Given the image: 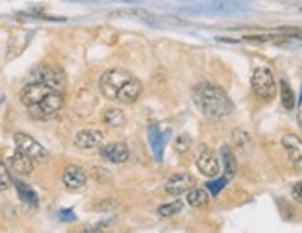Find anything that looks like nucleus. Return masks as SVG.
Here are the masks:
<instances>
[{
  "label": "nucleus",
  "mask_w": 302,
  "mask_h": 233,
  "mask_svg": "<svg viewBox=\"0 0 302 233\" xmlns=\"http://www.w3.org/2000/svg\"><path fill=\"white\" fill-rule=\"evenodd\" d=\"M61 107H63V94L61 91H56V89H52L50 93L47 96L43 98L41 102L38 106H33L28 109V113L33 116V119H39V121H47L50 116H54L58 111H60Z\"/></svg>",
  "instance_id": "39448f33"
},
{
  "label": "nucleus",
  "mask_w": 302,
  "mask_h": 233,
  "mask_svg": "<svg viewBox=\"0 0 302 233\" xmlns=\"http://www.w3.org/2000/svg\"><path fill=\"white\" fill-rule=\"evenodd\" d=\"M189 143H191L189 137H187V135H180L176 141H174V150H176L178 154H184V152L189 148Z\"/></svg>",
  "instance_id": "b1692460"
},
{
  "label": "nucleus",
  "mask_w": 302,
  "mask_h": 233,
  "mask_svg": "<svg viewBox=\"0 0 302 233\" xmlns=\"http://www.w3.org/2000/svg\"><path fill=\"white\" fill-rule=\"evenodd\" d=\"M13 185H15V189H17V192H19V198L24 202V204H28L30 207H38L39 205L38 195H35V191H33L28 183L17 180V182H13Z\"/></svg>",
  "instance_id": "f3484780"
},
{
  "label": "nucleus",
  "mask_w": 302,
  "mask_h": 233,
  "mask_svg": "<svg viewBox=\"0 0 302 233\" xmlns=\"http://www.w3.org/2000/svg\"><path fill=\"white\" fill-rule=\"evenodd\" d=\"M291 195H293V200L298 202V204H302V182H298V183L293 185Z\"/></svg>",
  "instance_id": "393cba45"
},
{
  "label": "nucleus",
  "mask_w": 302,
  "mask_h": 233,
  "mask_svg": "<svg viewBox=\"0 0 302 233\" xmlns=\"http://www.w3.org/2000/svg\"><path fill=\"white\" fill-rule=\"evenodd\" d=\"M182 209H184V204H182L180 200H174V202H169V204L159 205L158 213L162 215V217H174V215L182 213Z\"/></svg>",
  "instance_id": "4be33fe9"
},
{
  "label": "nucleus",
  "mask_w": 302,
  "mask_h": 233,
  "mask_svg": "<svg viewBox=\"0 0 302 233\" xmlns=\"http://www.w3.org/2000/svg\"><path fill=\"white\" fill-rule=\"evenodd\" d=\"M102 121H104V124H108V126L121 128V126H125L126 116L119 107H108V109H104V113H102Z\"/></svg>",
  "instance_id": "a211bd4d"
},
{
  "label": "nucleus",
  "mask_w": 302,
  "mask_h": 233,
  "mask_svg": "<svg viewBox=\"0 0 302 233\" xmlns=\"http://www.w3.org/2000/svg\"><path fill=\"white\" fill-rule=\"evenodd\" d=\"M143 94V84H141L139 80L134 78L132 76L121 89H119V93H117V98L121 104H134L139 100V96Z\"/></svg>",
  "instance_id": "4468645a"
},
{
  "label": "nucleus",
  "mask_w": 302,
  "mask_h": 233,
  "mask_svg": "<svg viewBox=\"0 0 302 233\" xmlns=\"http://www.w3.org/2000/svg\"><path fill=\"white\" fill-rule=\"evenodd\" d=\"M297 122H298V126H300V130H302V109H298V113H297Z\"/></svg>",
  "instance_id": "bb28decb"
},
{
  "label": "nucleus",
  "mask_w": 302,
  "mask_h": 233,
  "mask_svg": "<svg viewBox=\"0 0 302 233\" xmlns=\"http://www.w3.org/2000/svg\"><path fill=\"white\" fill-rule=\"evenodd\" d=\"M232 139L236 148L245 156H251L252 150H254V143H252V137L243 130H234L232 131Z\"/></svg>",
  "instance_id": "dca6fc26"
},
{
  "label": "nucleus",
  "mask_w": 302,
  "mask_h": 233,
  "mask_svg": "<svg viewBox=\"0 0 302 233\" xmlns=\"http://www.w3.org/2000/svg\"><path fill=\"white\" fill-rule=\"evenodd\" d=\"M191 98L199 111L209 121H221L234 111L232 98L228 96L223 87L214 82H200L191 91Z\"/></svg>",
  "instance_id": "f257e3e1"
},
{
  "label": "nucleus",
  "mask_w": 302,
  "mask_h": 233,
  "mask_svg": "<svg viewBox=\"0 0 302 233\" xmlns=\"http://www.w3.org/2000/svg\"><path fill=\"white\" fill-rule=\"evenodd\" d=\"M11 185H13V180H11L10 167L6 163H0V191H8Z\"/></svg>",
  "instance_id": "5701e85b"
},
{
  "label": "nucleus",
  "mask_w": 302,
  "mask_h": 233,
  "mask_svg": "<svg viewBox=\"0 0 302 233\" xmlns=\"http://www.w3.org/2000/svg\"><path fill=\"white\" fill-rule=\"evenodd\" d=\"M13 141H15V148L19 150V152H23L24 156L32 158L33 161H47L48 156H50L48 150L41 143H38L32 135H28V133L19 131V133L13 135Z\"/></svg>",
  "instance_id": "423d86ee"
},
{
  "label": "nucleus",
  "mask_w": 302,
  "mask_h": 233,
  "mask_svg": "<svg viewBox=\"0 0 302 233\" xmlns=\"http://www.w3.org/2000/svg\"><path fill=\"white\" fill-rule=\"evenodd\" d=\"M195 183H197L195 178L191 176V174L178 172V174H172V176L167 180V183H165V191H167L171 196H182V195H186L189 189H193Z\"/></svg>",
  "instance_id": "1a4fd4ad"
},
{
  "label": "nucleus",
  "mask_w": 302,
  "mask_h": 233,
  "mask_svg": "<svg viewBox=\"0 0 302 233\" xmlns=\"http://www.w3.org/2000/svg\"><path fill=\"white\" fill-rule=\"evenodd\" d=\"M50 91H52L50 87L39 84V82H28V84L21 89V102L26 106V109H30V107L38 106Z\"/></svg>",
  "instance_id": "0eeeda50"
},
{
  "label": "nucleus",
  "mask_w": 302,
  "mask_h": 233,
  "mask_svg": "<svg viewBox=\"0 0 302 233\" xmlns=\"http://www.w3.org/2000/svg\"><path fill=\"white\" fill-rule=\"evenodd\" d=\"M280 102H282V106L288 109V111H291V109H295V104H297V96H295V91L291 89V85L286 82V80H280Z\"/></svg>",
  "instance_id": "6ab92c4d"
},
{
  "label": "nucleus",
  "mask_w": 302,
  "mask_h": 233,
  "mask_svg": "<svg viewBox=\"0 0 302 233\" xmlns=\"http://www.w3.org/2000/svg\"><path fill=\"white\" fill-rule=\"evenodd\" d=\"M132 78V74L126 69H121V67H113V69L106 70L102 76H100V93L108 98V100H115L119 89Z\"/></svg>",
  "instance_id": "7ed1b4c3"
},
{
  "label": "nucleus",
  "mask_w": 302,
  "mask_h": 233,
  "mask_svg": "<svg viewBox=\"0 0 302 233\" xmlns=\"http://www.w3.org/2000/svg\"><path fill=\"white\" fill-rule=\"evenodd\" d=\"M100 156L112 163H125L130 158V150H128V145L125 143H108V145L100 146Z\"/></svg>",
  "instance_id": "ddd939ff"
},
{
  "label": "nucleus",
  "mask_w": 302,
  "mask_h": 233,
  "mask_svg": "<svg viewBox=\"0 0 302 233\" xmlns=\"http://www.w3.org/2000/svg\"><path fill=\"white\" fill-rule=\"evenodd\" d=\"M251 85L254 94L260 100H273L274 94H276V80H274L273 70L267 69V67H256L252 70L251 76Z\"/></svg>",
  "instance_id": "f03ea898"
},
{
  "label": "nucleus",
  "mask_w": 302,
  "mask_h": 233,
  "mask_svg": "<svg viewBox=\"0 0 302 233\" xmlns=\"http://www.w3.org/2000/svg\"><path fill=\"white\" fill-rule=\"evenodd\" d=\"M282 146L288 154L289 163L297 170H302V139L293 133H286L282 137Z\"/></svg>",
  "instance_id": "9d476101"
},
{
  "label": "nucleus",
  "mask_w": 302,
  "mask_h": 233,
  "mask_svg": "<svg viewBox=\"0 0 302 233\" xmlns=\"http://www.w3.org/2000/svg\"><path fill=\"white\" fill-rule=\"evenodd\" d=\"M30 82H39V84L47 85L56 91L65 89V72L60 67L54 65H39L30 72Z\"/></svg>",
  "instance_id": "20e7f679"
},
{
  "label": "nucleus",
  "mask_w": 302,
  "mask_h": 233,
  "mask_svg": "<svg viewBox=\"0 0 302 233\" xmlns=\"http://www.w3.org/2000/svg\"><path fill=\"white\" fill-rule=\"evenodd\" d=\"M104 143V133L97 128H84L75 135V145L82 150H91L102 146Z\"/></svg>",
  "instance_id": "9b49d317"
},
{
  "label": "nucleus",
  "mask_w": 302,
  "mask_h": 233,
  "mask_svg": "<svg viewBox=\"0 0 302 233\" xmlns=\"http://www.w3.org/2000/svg\"><path fill=\"white\" fill-rule=\"evenodd\" d=\"M8 167H10L15 174H19V176H28L33 170V159L28 158V156H24L23 152L17 150V154H13L8 159Z\"/></svg>",
  "instance_id": "2eb2a0df"
},
{
  "label": "nucleus",
  "mask_w": 302,
  "mask_h": 233,
  "mask_svg": "<svg viewBox=\"0 0 302 233\" xmlns=\"http://www.w3.org/2000/svg\"><path fill=\"white\" fill-rule=\"evenodd\" d=\"M195 165H197V168H199V172L206 178H215V176H219V172H221L219 158L208 148H204L199 156H197Z\"/></svg>",
  "instance_id": "6e6552de"
},
{
  "label": "nucleus",
  "mask_w": 302,
  "mask_h": 233,
  "mask_svg": "<svg viewBox=\"0 0 302 233\" xmlns=\"http://www.w3.org/2000/svg\"><path fill=\"white\" fill-rule=\"evenodd\" d=\"M226 185V182H224V180H219V182H214V183H209V189H211V191L214 192H219L221 191V189H223V187Z\"/></svg>",
  "instance_id": "a878e982"
},
{
  "label": "nucleus",
  "mask_w": 302,
  "mask_h": 233,
  "mask_svg": "<svg viewBox=\"0 0 302 233\" xmlns=\"http://www.w3.org/2000/svg\"><path fill=\"white\" fill-rule=\"evenodd\" d=\"M187 195V204L191 207H204L209 202V192L206 189H199V187H193L186 192Z\"/></svg>",
  "instance_id": "aec40b11"
},
{
  "label": "nucleus",
  "mask_w": 302,
  "mask_h": 233,
  "mask_svg": "<svg viewBox=\"0 0 302 233\" xmlns=\"http://www.w3.org/2000/svg\"><path fill=\"white\" fill-rule=\"evenodd\" d=\"M63 185L70 191H78V189H84L87 185V172L84 168L78 167V165H69V167L63 170Z\"/></svg>",
  "instance_id": "f8f14e48"
},
{
  "label": "nucleus",
  "mask_w": 302,
  "mask_h": 233,
  "mask_svg": "<svg viewBox=\"0 0 302 233\" xmlns=\"http://www.w3.org/2000/svg\"><path fill=\"white\" fill-rule=\"evenodd\" d=\"M221 158H223V168L224 172L228 174V176H234L237 170V159L236 156H234L232 148L228 145H223L221 146Z\"/></svg>",
  "instance_id": "412c9836"
}]
</instances>
